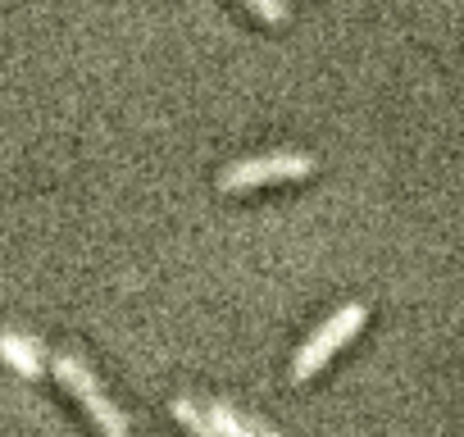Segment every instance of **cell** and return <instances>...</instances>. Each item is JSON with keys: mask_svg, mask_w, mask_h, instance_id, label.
Returning a JSON list of instances; mask_svg holds the SVG:
<instances>
[{"mask_svg": "<svg viewBox=\"0 0 464 437\" xmlns=\"http://www.w3.org/2000/svg\"><path fill=\"white\" fill-rule=\"evenodd\" d=\"M246 5H251L265 24H283V19H287V5H283V0H246Z\"/></svg>", "mask_w": 464, "mask_h": 437, "instance_id": "7", "label": "cell"}, {"mask_svg": "<svg viewBox=\"0 0 464 437\" xmlns=\"http://www.w3.org/2000/svg\"><path fill=\"white\" fill-rule=\"evenodd\" d=\"M209 419L218 423L223 437H269V432H260L256 423H246L237 410H227V405H209Z\"/></svg>", "mask_w": 464, "mask_h": 437, "instance_id": "6", "label": "cell"}, {"mask_svg": "<svg viewBox=\"0 0 464 437\" xmlns=\"http://www.w3.org/2000/svg\"><path fill=\"white\" fill-rule=\"evenodd\" d=\"M0 355H5L24 378H37L42 369H46V355H42V346L33 342V337H24V333H0Z\"/></svg>", "mask_w": 464, "mask_h": 437, "instance_id": "4", "label": "cell"}, {"mask_svg": "<svg viewBox=\"0 0 464 437\" xmlns=\"http://www.w3.org/2000/svg\"><path fill=\"white\" fill-rule=\"evenodd\" d=\"M364 319H369V310L355 301V306H342L333 319H324L314 333H310V342L296 351V360H292V378H310V374H319L360 328H364Z\"/></svg>", "mask_w": 464, "mask_h": 437, "instance_id": "2", "label": "cell"}, {"mask_svg": "<svg viewBox=\"0 0 464 437\" xmlns=\"http://www.w3.org/2000/svg\"><path fill=\"white\" fill-rule=\"evenodd\" d=\"M173 419H178L191 437H223V432H218V423L209 419V410H196L187 396H182V401H173Z\"/></svg>", "mask_w": 464, "mask_h": 437, "instance_id": "5", "label": "cell"}, {"mask_svg": "<svg viewBox=\"0 0 464 437\" xmlns=\"http://www.w3.org/2000/svg\"><path fill=\"white\" fill-rule=\"evenodd\" d=\"M51 369L64 383V392H73L82 401V410L92 414V423L101 428V437H128V414L105 396V387L92 378V369L78 355H51Z\"/></svg>", "mask_w": 464, "mask_h": 437, "instance_id": "1", "label": "cell"}, {"mask_svg": "<svg viewBox=\"0 0 464 437\" xmlns=\"http://www.w3.org/2000/svg\"><path fill=\"white\" fill-rule=\"evenodd\" d=\"M314 173V160L305 151H274V155H256V160H237L218 173L223 191H251V187H269V182H292Z\"/></svg>", "mask_w": 464, "mask_h": 437, "instance_id": "3", "label": "cell"}]
</instances>
